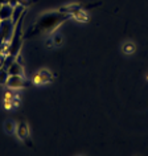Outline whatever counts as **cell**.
I'll list each match as a JSON object with an SVG mask.
<instances>
[{"mask_svg":"<svg viewBox=\"0 0 148 156\" xmlns=\"http://www.w3.org/2000/svg\"><path fill=\"white\" fill-rule=\"evenodd\" d=\"M16 135H17V138L20 139L26 147H29V148H32V150H34L32 138H30L29 126H28V123H26L25 120H20L19 123H16Z\"/></svg>","mask_w":148,"mask_h":156,"instance_id":"277c9868","label":"cell"},{"mask_svg":"<svg viewBox=\"0 0 148 156\" xmlns=\"http://www.w3.org/2000/svg\"><path fill=\"white\" fill-rule=\"evenodd\" d=\"M72 19L70 13H62L60 11H52V12L42 13L40 17L34 21L33 25H30L24 33V40L40 36V34H52L61 24H64L66 20Z\"/></svg>","mask_w":148,"mask_h":156,"instance_id":"6da1fadb","label":"cell"},{"mask_svg":"<svg viewBox=\"0 0 148 156\" xmlns=\"http://www.w3.org/2000/svg\"><path fill=\"white\" fill-rule=\"evenodd\" d=\"M7 70H8L9 76H24V66H23L21 62L17 60V57Z\"/></svg>","mask_w":148,"mask_h":156,"instance_id":"ba28073f","label":"cell"},{"mask_svg":"<svg viewBox=\"0 0 148 156\" xmlns=\"http://www.w3.org/2000/svg\"><path fill=\"white\" fill-rule=\"evenodd\" d=\"M26 16V9L23 12L21 17L17 20V23L15 24V30H13V34H12V38H11L9 44L7 45V50L5 53L9 54V56H15L17 57L20 54V50H21V46H23V40H24V34H23V30H21V27H23V21Z\"/></svg>","mask_w":148,"mask_h":156,"instance_id":"7a4b0ae2","label":"cell"},{"mask_svg":"<svg viewBox=\"0 0 148 156\" xmlns=\"http://www.w3.org/2000/svg\"><path fill=\"white\" fill-rule=\"evenodd\" d=\"M12 12H13V7L11 4H2L0 5V20H5V19H11L12 17Z\"/></svg>","mask_w":148,"mask_h":156,"instance_id":"9c48e42d","label":"cell"},{"mask_svg":"<svg viewBox=\"0 0 148 156\" xmlns=\"http://www.w3.org/2000/svg\"><path fill=\"white\" fill-rule=\"evenodd\" d=\"M25 9H26L25 7L20 5V4H17V5L13 7V12H12V17H11V19H12V21L15 23V24H16L17 20L21 17V15H23V12H24Z\"/></svg>","mask_w":148,"mask_h":156,"instance_id":"8fae6325","label":"cell"},{"mask_svg":"<svg viewBox=\"0 0 148 156\" xmlns=\"http://www.w3.org/2000/svg\"><path fill=\"white\" fill-rule=\"evenodd\" d=\"M15 30V23L12 19L0 20V45H8Z\"/></svg>","mask_w":148,"mask_h":156,"instance_id":"3957f363","label":"cell"},{"mask_svg":"<svg viewBox=\"0 0 148 156\" xmlns=\"http://www.w3.org/2000/svg\"><path fill=\"white\" fill-rule=\"evenodd\" d=\"M32 83V80H28L25 76H9L5 86L9 89H23L28 87Z\"/></svg>","mask_w":148,"mask_h":156,"instance_id":"52a82bcc","label":"cell"},{"mask_svg":"<svg viewBox=\"0 0 148 156\" xmlns=\"http://www.w3.org/2000/svg\"><path fill=\"white\" fill-rule=\"evenodd\" d=\"M122 52L124 54H127V56H131V54H134L136 52V45L131 41H126L122 46Z\"/></svg>","mask_w":148,"mask_h":156,"instance_id":"7c38bea8","label":"cell"},{"mask_svg":"<svg viewBox=\"0 0 148 156\" xmlns=\"http://www.w3.org/2000/svg\"><path fill=\"white\" fill-rule=\"evenodd\" d=\"M37 0H8V4H11L12 7L20 4V5H24L25 8L26 7H29L30 4H33V3H36Z\"/></svg>","mask_w":148,"mask_h":156,"instance_id":"4fadbf2b","label":"cell"},{"mask_svg":"<svg viewBox=\"0 0 148 156\" xmlns=\"http://www.w3.org/2000/svg\"><path fill=\"white\" fill-rule=\"evenodd\" d=\"M102 3L98 2V3H91V4H81V3H72V4H68V5H64L61 8H58V11L62 13H74L77 11H89V9H93V8H97L99 7Z\"/></svg>","mask_w":148,"mask_h":156,"instance_id":"5b68a950","label":"cell"},{"mask_svg":"<svg viewBox=\"0 0 148 156\" xmlns=\"http://www.w3.org/2000/svg\"><path fill=\"white\" fill-rule=\"evenodd\" d=\"M4 101H12L13 99V95H12V93H11V91H7L5 93V94H4Z\"/></svg>","mask_w":148,"mask_h":156,"instance_id":"2e32d148","label":"cell"},{"mask_svg":"<svg viewBox=\"0 0 148 156\" xmlns=\"http://www.w3.org/2000/svg\"><path fill=\"white\" fill-rule=\"evenodd\" d=\"M70 16H72V19H74V20H77V21H79V23H87L89 20H90L87 11H77V12L72 13Z\"/></svg>","mask_w":148,"mask_h":156,"instance_id":"30bf717a","label":"cell"},{"mask_svg":"<svg viewBox=\"0 0 148 156\" xmlns=\"http://www.w3.org/2000/svg\"><path fill=\"white\" fill-rule=\"evenodd\" d=\"M53 81H54V76H53V73L48 69L38 70V72L34 73L33 77H32V83L36 85V86L50 83V82H53Z\"/></svg>","mask_w":148,"mask_h":156,"instance_id":"8992f818","label":"cell"},{"mask_svg":"<svg viewBox=\"0 0 148 156\" xmlns=\"http://www.w3.org/2000/svg\"><path fill=\"white\" fill-rule=\"evenodd\" d=\"M7 3H8V0H0V5H2V4H7Z\"/></svg>","mask_w":148,"mask_h":156,"instance_id":"e0dca14e","label":"cell"},{"mask_svg":"<svg viewBox=\"0 0 148 156\" xmlns=\"http://www.w3.org/2000/svg\"><path fill=\"white\" fill-rule=\"evenodd\" d=\"M4 128L7 131V134H15L16 132V124H15V122H12V120H7L5 124H4Z\"/></svg>","mask_w":148,"mask_h":156,"instance_id":"5bb4252c","label":"cell"},{"mask_svg":"<svg viewBox=\"0 0 148 156\" xmlns=\"http://www.w3.org/2000/svg\"><path fill=\"white\" fill-rule=\"evenodd\" d=\"M8 77H9L8 70L4 68H0V85H5L7 81H8Z\"/></svg>","mask_w":148,"mask_h":156,"instance_id":"9a60e30c","label":"cell"},{"mask_svg":"<svg viewBox=\"0 0 148 156\" xmlns=\"http://www.w3.org/2000/svg\"><path fill=\"white\" fill-rule=\"evenodd\" d=\"M147 81H148V76H147Z\"/></svg>","mask_w":148,"mask_h":156,"instance_id":"ac0fdd59","label":"cell"}]
</instances>
